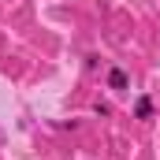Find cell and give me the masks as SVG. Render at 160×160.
Wrapping results in <instances>:
<instances>
[{
  "mask_svg": "<svg viewBox=\"0 0 160 160\" xmlns=\"http://www.w3.org/2000/svg\"><path fill=\"white\" fill-rule=\"evenodd\" d=\"M108 86H112V89H127V71H123V67H112V71H108Z\"/></svg>",
  "mask_w": 160,
  "mask_h": 160,
  "instance_id": "6da1fadb",
  "label": "cell"
},
{
  "mask_svg": "<svg viewBox=\"0 0 160 160\" xmlns=\"http://www.w3.org/2000/svg\"><path fill=\"white\" fill-rule=\"evenodd\" d=\"M149 108H153V101H149V97H138V108H134L138 119H149Z\"/></svg>",
  "mask_w": 160,
  "mask_h": 160,
  "instance_id": "7a4b0ae2",
  "label": "cell"
}]
</instances>
